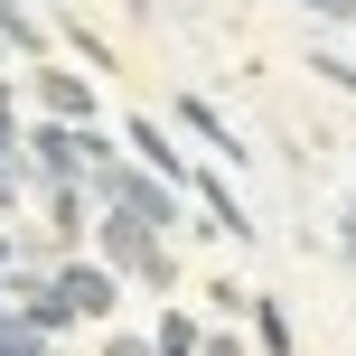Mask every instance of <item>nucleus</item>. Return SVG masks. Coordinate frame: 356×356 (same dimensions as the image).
<instances>
[{
  "label": "nucleus",
  "instance_id": "nucleus-1",
  "mask_svg": "<svg viewBox=\"0 0 356 356\" xmlns=\"http://www.w3.org/2000/svg\"><path fill=\"white\" fill-rule=\"evenodd\" d=\"M94 197H104V207H122V216H141L150 234L178 225V178H160V169H122V160H104V169H94Z\"/></svg>",
  "mask_w": 356,
  "mask_h": 356
},
{
  "label": "nucleus",
  "instance_id": "nucleus-2",
  "mask_svg": "<svg viewBox=\"0 0 356 356\" xmlns=\"http://www.w3.org/2000/svg\"><path fill=\"white\" fill-rule=\"evenodd\" d=\"M104 263H113V272H141L150 291H169V282H178V263L160 253V234H150L141 216H122V207L104 216Z\"/></svg>",
  "mask_w": 356,
  "mask_h": 356
},
{
  "label": "nucleus",
  "instance_id": "nucleus-3",
  "mask_svg": "<svg viewBox=\"0 0 356 356\" xmlns=\"http://www.w3.org/2000/svg\"><path fill=\"white\" fill-rule=\"evenodd\" d=\"M56 291H66V309H75V319H113V300H122L113 263H66V272H56Z\"/></svg>",
  "mask_w": 356,
  "mask_h": 356
},
{
  "label": "nucleus",
  "instance_id": "nucleus-4",
  "mask_svg": "<svg viewBox=\"0 0 356 356\" xmlns=\"http://www.w3.org/2000/svg\"><path fill=\"white\" fill-rule=\"evenodd\" d=\"M38 104H47L56 122H85V113H94V85L66 75V66H38Z\"/></svg>",
  "mask_w": 356,
  "mask_h": 356
},
{
  "label": "nucleus",
  "instance_id": "nucleus-5",
  "mask_svg": "<svg viewBox=\"0 0 356 356\" xmlns=\"http://www.w3.org/2000/svg\"><path fill=\"white\" fill-rule=\"evenodd\" d=\"M122 141L141 150V169H160V178H188V160H178V141H169L160 122H122Z\"/></svg>",
  "mask_w": 356,
  "mask_h": 356
},
{
  "label": "nucleus",
  "instance_id": "nucleus-6",
  "mask_svg": "<svg viewBox=\"0 0 356 356\" xmlns=\"http://www.w3.org/2000/svg\"><path fill=\"white\" fill-rule=\"evenodd\" d=\"M197 197H207V225H216V234H234V244H253V216L234 207V188H225V178H197Z\"/></svg>",
  "mask_w": 356,
  "mask_h": 356
},
{
  "label": "nucleus",
  "instance_id": "nucleus-7",
  "mask_svg": "<svg viewBox=\"0 0 356 356\" xmlns=\"http://www.w3.org/2000/svg\"><path fill=\"white\" fill-rule=\"evenodd\" d=\"M178 122H188V131H197V141H216V160H244V141H234V131H225V122H216V113H207V104H197V94H178Z\"/></svg>",
  "mask_w": 356,
  "mask_h": 356
},
{
  "label": "nucleus",
  "instance_id": "nucleus-8",
  "mask_svg": "<svg viewBox=\"0 0 356 356\" xmlns=\"http://www.w3.org/2000/svg\"><path fill=\"white\" fill-rule=\"evenodd\" d=\"M150 347H160V356H197V347H207V328H197L188 309H169V319H160V338H150Z\"/></svg>",
  "mask_w": 356,
  "mask_h": 356
},
{
  "label": "nucleus",
  "instance_id": "nucleus-9",
  "mask_svg": "<svg viewBox=\"0 0 356 356\" xmlns=\"http://www.w3.org/2000/svg\"><path fill=\"white\" fill-rule=\"evenodd\" d=\"M253 338H263V356H291V319L272 300H253Z\"/></svg>",
  "mask_w": 356,
  "mask_h": 356
},
{
  "label": "nucleus",
  "instance_id": "nucleus-10",
  "mask_svg": "<svg viewBox=\"0 0 356 356\" xmlns=\"http://www.w3.org/2000/svg\"><path fill=\"white\" fill-rule=\"evenodd\" d=\"M0 356H47V338H38V328L10 309V319H0Z\"/></svg>",
  "mask_w": 356,
  "mask_h": 356
},
{
  "label": "nucleus",
  "instance_id": "nucleus-11",
  "mask_svg": "<svg viewBox=\"0 0 356 356\" xmlns=\"http://www.w3.org/2000/svg\"><path fill=\"white\" fill-rule=\"evenodd\" d=\"M319 75H328L338 94H356V66H347V56H319Z\"/></svg>",
  "mask_w": 356,
  "mask_h": 356
},
{
  "label": "nucleus",
  "instance_id": "nucleus-12",
  "mask_svg": "<svg viewBox=\"0 0 356 356\" xmlns=\"http://www.w3.org/2000/svg\"><path fill=\"white\" fill-rule=\"evenodd\" d=\"M104 356H160L150 338H104Z\"/></svg>",
  "mask_w": 356,
  "mask_h": 356
},
{
  "label": "nucleus",
  "instance_id": "nucleus-13",
  "mask_svg": "<svg viewBox=\"0 0 356 356\" xmlns=\"http://www.w3.org/2000/svg\"><path fill=\"white\" fill-rule=\"evenodd\" d=\"M300 10H319V19H356V0H300Z\"/></svg>",
  "mask_w": 356,
  "mask_h": 356
},
{
  "label": "nucleus",
  "instance_id": "nucleus-14",
  "mask_svg": "<svg viewBox=\"0 0 356 356\" xmlns=\"http://www.w3.org/2000/svg\"><path fill=\"white\" fill-rule=\"evenodd\" d=\"M197 356H244V338H207V347H197Z\"/></svg>",
  "mask_w": 356,
  "mask_h": 356
},
{
  "label": "nucleus",
  "instance_id": "nucleus-15",
  "mask_svg": "<svg viewBox=\"0 0 356 356\" xmlns=\"http://www.w3.org/2000/svg\"><path fill=\"white\" fill-rule=\"evenodd\" d=\"M0 207H19V178H10V160H0Z\"/></svg>",
  "mask_w": 356,
  "mask_h": 356
},
{
  "label": "nucleus",
  "instance_id": "nucleus-16",
  "mask_svg": "<svg viewBox=\"0 0 356 356\" xmlns=\"http://www.w3.org/2000/svg\"><path fill=\"white\" fill-rule=\"evenodd\" d=\"M0 141H19V122H10V94H0Z\"/></svg>",
  "mask_w": 356,
  "mask_h": 356
},
{
  "label": "nucleus",
  "instance_id": "nucleus-17",
  "mask_svg": "<svg viewBox=\"0 0 356 356\" xmlns=\"http://www.w3.org/2000/svg\"><path fill=\"white\" fill-rule=\"evenodd\" d=\"M0 272H10V244H0Z\"/></svg>",
  "mask_w": 356,
  "mask_h": 356
}]
</instances>
